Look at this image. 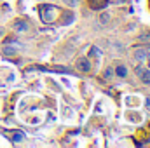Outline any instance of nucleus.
Here are the masks:
<instances>
[{"label":"nucleus","mask_w":150,"mask_h":148,"mask_svg":"<svg viewBox=\"0 0 150 148\" xmlns=\"http://www.w3.org/2000/svg\"><path fill=\"white\" fill-rule=\"evenodd\" d=\"M2 33H4V30H2V28H0V35H2Z\"/></svg>","instance_id":"nucleus-16"},{"label":"nucleus","mask_w":150,"mask_h":148,"mask_svg":"<svg viewBox=\"0 0 150 148\" xmlns=\"http://www.w3.org/2000/svg\"><path fill=\"white\" fill-rule=\"evenodd\" d=\"M89 56H94V58H100V56H103V52L96 47V45H93L91 49H89Z\"/></svg>","instance_id":"nucleus-11"},{"label":"nucleus","mask_w":150,"mask_h":148,"mask_svg":"<svg viewBox=\"0 0 150 148\" xmlns=\"http://www.w3.org/2000/svg\"><path fill=\"white\" fill-rule=\"evenodd\" d=\"M7 134L11 136V140L14 143H19V141L25 140V132H21V131H12V132H7Z\"/></svg>","instance_id":"nucleus-8"},{"label":"nucleus","mask_w":150,"mask_h":148,"mask_svg":"<svg viewBox=\"0 0 150 148\" xmlns=\"http://www.w3.org/2000/svg\"><path fill=\"white\" fill-rule=\"evenodd\" d=\"M147 56H149L147 47H138V49H134V58H136L138 61H145Z\"/></svg>","instance_id":"nucleus-5"},{"label":"nucleus","mask_w":150,"mask_h":148,"mask_svg":"<svg viewBox=\"0 0 150 148\" xmlns=\"http://www.w3.org/2000/svg\"><path fill=\"white\" fill-rule=\"evenodd\" d=\"M117 2H126V0H117Z\"/></svg>","instance_id":"nucleus-17"},{"label":"nucleus","mask_w":150,"mask_h":148,"mask_svg":"<svg viewBox=\"0 0 150 148\" xmlns=\"http://www.w3.org/2000/svg\"><path fill=\"white\" fill-rule=\"evenodd\" d=\"M112 75H113V68H107V70L103 72V77H105V78H110Z\"/></svg>","instance_id":"nucleus-14"},{"label":"nucleus","mask_w":150,"mask_h":148,"mask_svg":"<svg viewBox=\"0 0 150 148\" xmlns=\"http://www.w3.org/2000/svg\"><path fill=\"white\" fill-rule=\"evenodd\" d=\"M14 30L16 32H26L28 30V23L25 19H16L14 21Z\"/></svg>","instance_id":"nucleus-7"},{"label":"nucleus","mask_w":150,"mask_h":148,"mask_svg":"<svg viewBox=\"0 0 150 148\" xmlns=\"http://www.w3.org/2000/svg\"><path fill=\"white\" fill-rule=\"evenodd\" d=\"M112 51H113V52H119V54H120V52L124 51V47H122V44H119V42H117V44H112Z\"/></svg>","instance_id":"nucleus-13"},{"label":"nucleus","mask_w":150,"mask_h":148,"mask_svg":"<svg viewBox=\"0 0 150 148\" xmlns=\"http://www.w3.org/2000/svg\"><path fill=\"white\" fill-rule=\"evenodd\" d=\"M113 73L120 78H124V77H127V68L124 65H117V68H113Z\"/></svg>","instance_id":"nucleus-9"},{"label":"nucleus","mask_w":150,"mask_h":148,"mask_svg":"<svg viewBox=\"0 0 150 148\" xmlns=\"http://www.w3.org/2000/svg\"><path fill=\"white\" fill-rule=\"evenodd\" d=\"M75 21V14L72 11H67V12H61V18H59V23L61 26H68Z\"/></svg>","instance_id":"nucleus-2"},{"label":"nucleus","mask_w":150,"mask_h":148,"mask_svg":"<svg viewBox=\"0 0 150 148\" xmlns=\"http://www.w3.org/2000/svg\"><path fill=\"white\" fill-rule=\"evenodd\" d=\"M58 14H59V11H58L56 5H51V4L40 5V18H42L44 23H47V25L54 23V21L58 19Z\"/></svg>","instance_id":"nucleus-1"},{"label":"nucleus","mask_w":150,"mask_h":148,"mask_svg":"<svg viewBox=\"0 0 150 148\" xmlns=\"http://www.w3.org/2000/svg\"><path fill=\"white\" fill-rule=\"evenodd\" d=\"M136 73L140 75V77H142V80H143V84H147V85H150V70H145L143 66H140Z\"/></svg>","instance_id":"nucleus-6"},{"label":"nucleus","mask_w":150,"mask_h":148,"mask_svg":"<svg viewBox=\"0 0 150 148\" xmlns=\"http://www.w3.org/2000/svg\"><path fill=\"white\" fill-rule=\"evenodd\" d=\"M75 66H77V70H80V72H89V70H91V63H89V59L84 58V56L75 61Z\"/></svg>","instance_id":"nucleus-3"},{"label":"nucleus","mask_w":150,"mask_h":148,"mask_svg":"<svg viewBox=\"0 0 150 148\" xmlns=\"http://www.w3.org/2000/svg\"><path fill=\"white\" fill-rule=\"evenodd\" d=\"M108 19H110V14H108V12H101V14H100V23H101V25L108 23Z\"/></svg>","instance_id":"nucleus-12"},{"label":"nucleus","mask_w":150,"mask_h":148,"mask_svg":"<svg viewBox=\"0 0 150 148\" xmlns=\"http://www.w3.org/2000/svg\"><path fill=\"white\" fill-rule=\"evenodd\" d=\"M4 54L5 56H16L18 54V49H14L11 45H4Z\"/></svg>","instance_id":"nucleus-10"},{"label":"nucleus","mask_w":150,"mask_h":148,"mask_svg":"<svg viewBox=\"0 0 150 148\" xmlns=\"http://www.w3.org/2000/svg\"><path fill=\"white\" fill-rule=\"evenodd\" d=\"M108 5V0H89V7L94 11H103Z\"/></svg>","instance_id":"nucleus-4"},{"label":"nucleus","mask_w":150,"mask_h":148,"mask_svg":"<svg viewBox=\"0 0 150 148\" xmlns=\"http://www.w3.org/2000/svg\"><path fill=\"white\" fill-rule=\"evenodd\" d=\"M63 2H65V4H67V5H68V7H75V5H77V2H79V0H63Z\"/></svg>","instance_id":"nucleus-15"}]
</instances>
